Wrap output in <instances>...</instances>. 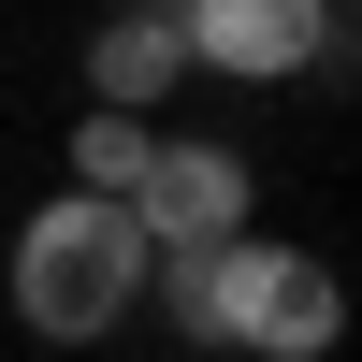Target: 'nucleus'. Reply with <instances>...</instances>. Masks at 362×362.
Wrapping results in <instances>:
<instances>
[{
  "instance_id": "obj_3",
  "label": "nucleus",
  "mask_w": 362,
  "mask_h": 362,
  "mask_svg": "<svg viewBox=\"0 0 362 362\" xmlns=\"http://www.w3.org/2000/svg\"><path fill=\"white\" fill-rule=\"evenodd\" d=\"M160 15L189 44V73H218V87H305V73L348 58L334 0H160Z\"/></svg>"
},
{
  "instance_id": "obj_1",
  "label": "nucleus",
  "mask_w": 362,
  "mask_h": 362,
  "mask_svg": "<svg viewBox=\"0 0 362 362\" xmlns=\"http://www.w3.org/2000/svg\"><path fill=\"white\" fill-rule=\"evenodd\" d=\"M145 290H160L174 334L218 348V362H334V334H348L334 261L276 247V232H232V247H203V261H145Z\"/></svg>"
},
{
  "instance_id": "obj_4",
  "label": "nucleus",
  "mask_w": 362,
  "mask_h": 362,
  "mask_svg": "<svg viewBox=\"0 0 362 362\" xmlns=\"http://www.w3.org/2000/svg\"><path fill=\"white\" fill-rule=\"evenodd\" d=\"M247 218H261L247 145H218V131H160V160H145V189H131L145 261H203V247H232Z\"/></svg>"
},
{
  "instance_id": "obj_6",
  "label": "nucleus",
  "mask_w": 362,
  "mask_h": 362,
  "mask_svg": "<svg viewBox=\"0 0 362 362\" xmlns=\"http://www.w3.org/2000/svg\"><path fill=\"white\" fill-rule=\"evenodd\" d=\"M145 160H160V131H145V116H73V189H87V203H116V218H131Z\"/></svg>"
},
{
  "instance_id": "obj_2",
  "label": "nucleus",
  "mask_w": 362,
  "mask_h": 362,
  "mask_svg": "<svg viewBox=\"0 0 362 362\" xmlns=\"http://www.w3.org/2000/svg\"><path fill=\"white\" fill-rule=\"evenodd\" d=\"M0 305H15V334H44V348L131 334V305H145V232L116 218V203H87V189H44V203L15 218V247H0Z\"/></svg>"
},
{
  "instance_id": "obj_5",
  "label": "nucleus",
  "mask_w": 362,
  "mask_h": 362,
  "mask_svg": "<svg viewBox=\"0 0 362 362\" xmlns=\"http://www.w3.org/2000/svg\"><path fill=\"white\" fill-rule=\"evenodd\" d=\"M189 87V44H174V15L160 0H131V15H102L87 29V116H145L160 131V102Z\"/></svg>"
}]
</instances>
